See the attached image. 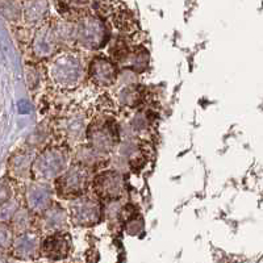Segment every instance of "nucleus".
Instances as JSON below:
<instances>
[{
	"label": "nucleus",
	"mask_w": 263,
	"mask_h": 263,
	"mask_svg": "<svg viewBox=\"0 0 263 263\" xmlns=\"http://www.w3.org/2000/svg\"><path fill=\"white\" fill-rule=\"evenodd\" d=\"M87 61L84 51L78 49L61 50L49 65V77L54 86L63 92L83 86L87 82Z\"/></svg>",
	"instance_id": "f257e3e1"
},
{
	"label": "nucleus",
	"mask_w": 263,
	"mask_h": 263,
	"mask_svg": "<svg viewBox=\"0 0 263 263\" xmlns=\"http://www.w3.org/2000/svg\"><path fill=\"white\" fill-rule=\"evenodd\" d=\"M121 141V123L111 111H102L91 117L86 142L102 156L111 158Z\"/></svg>",
	"instance_id": "f03ea898"
},
{
	"label": "nucleus",
	"mask_w": 263,
	"mask_h": 263,
	"mask_svg": "<svg viewBox=\"0 0 263 263\" xmlns=\"http://www.w3.org/2000/svg\"><path fill=\"white\" fill-rule=\"evenodd\" d=\"M111 40V25L105 17L91 12L75 21V46L78 50L99 53Z\"/></svg>",
	"instance_id": "7ed1b4c3"
},
{
	"label": "nucleus",
	"mask_w": 263,
	"mask_h": 263,
	"mask_svg": "<svg viewBox=\"0 0 263 263\" xmlns=\"http://www.w3.org/2000/svg\"><path fill=\"white\" fill-rule=\"evenodd\" d=\"M72 163L71 147L65 144L50 145L36 156L33 164V177L37 180L53 183Z\"/></svg>",
	"instance_id": "20e7f679"
},
{
	"label": "nucleus",
	"mask_w": 263,
	"mask_h": 263,
	"mask_svg": "<svg viewBox=\"0 0 263 263\" xmlns=\"http://www.w3.org/2000/svg\"><path fill=\"white\" fill-rule=\"evenodd\" d=\"M92 171L88 168H84L79 164L72 162L69 168L58 178L54 180V192L55 197L60 201H70L84 196L91 191V183L93 178Z\"/></svg>",
	"instance_id": "39448f33"
},
{
	"label": "nucleus",
	"mask_w": 263,
	"mask_h": 263,
	"mask_svg": "<svg viewBox=\"0 0 263 263\" xmlns=\"http://www.w3.org/2000/svg\"><path fill=\"white\" fill-rule=\"evenodd\" d=\"M91 116L86 108L69 107L54 124V132L62 138V144L75 147L86 141V133Z\"/></svg>",
	"instance_id": "423d86ee"
},
{
	"label": "nucleus",
	"mask_w": 263,
	"mask_h": 263,
	"mask_svg": "<svg viewBox=\"0 0 263 263\" xmlns=\"http://www.w3.org/2000/svg\"><path fill=\"white\" fill-rule=\"evenodd\" d=\"M67 210L70 222L77 228H93L105 220L104 203L91 192L67 203Z\"/></svg>",
	"instance_id": "0eeeda50"
},
{
	"label": "nucleus",
	"mask_w": 263,
	"mask_h": 263,
	"mask_svg": "<svg viewBox=\"0 0 263 263\" xmlns=\"http://www.w3.org/2000/svg\"><path fill=\"white\" fill-rule=\"evenodd\" d=\"M91 194L103 203L123 199L126 194V175L112 167H105L93 174Z\"/></svg>",
	"instance_id": "6e6552de"
},
{
	"label": "nucleus",
	"mask_w": 263,
	"mask_h": 263,
	"mask_svg": "<svg viewBox=\"0 0 263 263\" xmlns=\"http://www.w3.org/2000/svg\"><path fill=\"white\" fill-rule=\"evenodd\" d=\"M119 71V66L107 54L95 53L87 61V82L100 90L116 87Z\"/></svg>",
	"instance_id": "1a4fd4ad"
},
{
	"label": "nucleus",
	"mask_w": 263,
	"mask_h": 263,
	"mask_svg": "<svg viewBox=\"0 0 263 263\" xmlns=\"http://www.w3.org/2000/svg\"><path fill=\"white\" fill-rule=\"evenodd\" d=\"M72 237L69 230L49 233L41 239V255L51 262H62L71 255Z\"/></svg>",
	"instance_id": "9d476101"
},
{
	"label": "nucleus",
	"mask_w": 263,
	"mask_h": 263,
	"mask_svg": "<svg viewBox=\"0 0 263 263\" xmlns=\"http://www.w3.org/2000/svg\"><path fill=\"white\" fill-rule=\"evenodd\" d=\"M145 141L135 136L121 137L114 154L123 158L129 164L130 171H140L146 166L147 153L145 147Z\"/></svg>",
	"instance_id": "9b49d317"
},
{
	"label": "nucleus",
	"mask_w": 263,
	"mask_h": 263,
	"mask_svg": "<svg viewBox=\"0 0 263 263\" xmlns=\"http://www.w3.org/2000/svg\"><path fill=\"white\" fill-rule=\"evenodd\" d=\"M25 201H27L28 210L34 215H41L42 212H45L55 203L53 183L37 179L32 182L25 191Z\"/></svg>",
	"instance_id": "f8f14e48"
},
{
	"label": "nucleus",
	"mask_w": 263,
	"mask_h": 263,
	"mask_svg": "<svg viewBox=\"0 0 263 263\" xmlns=\"http://www.w3.org/2000/svg\"><path fill=\"white\" fill-rule=\"evenodd\" d=\"M32 53L37 60H53L61 51L60 44L55 37L53 21H46L36 30L32 39Z\"/></svg>",
	"instance_id": "ddd939ff"
},
{
	"label": "nucleus",
	"mask_w": 263,
	"mask_h": 263,
	"mask_svg": "<svg viewBox=\"0 0 263 263\" xmlns=\"http://www.w3.org/2000/svg\"><path fill=\"white\" fill-rule=\"evenodd\" d=\"M154 126V114L150 108L141 107L132 111L130 117L125 123H121V137L135 136V137L146 140Z\"/></svg>",
	"instance_id": "4468645a"
},
{
	"label": "nucleus",
	"mask_w": 263,
	"mask_h": 263,
	"mask_svg": "<svg viewBox=\"0 0 263 263\" xmlns=\"http://www.w3.org/2000/svg\"><path fill=\"white\" fill-rule=\"evenodd\" d=\"M40 216V228L46 234L65 232L71 225L67 205H63L61 201H55L50 208L42 212Z\"/></svg>",
	"instance_id": "2eb2a0df"
},
{
	"label": "nucleus",
	"mask_w": 263,
	"mask_h": 263,
	"mask_svg": "<svg viewBox=\"0 0 263 263\" xmlns=\"http://www.w3.org/2000/svg\"><path fill=\"white\" fill-rule=\"evenodd\" d=\"M71 158L72 162L82 167L88 168L92 173H98L99 170L105 168L109 166V158L102 156L100 153L96 152L95 149L87 145L86 142L78 145L71 149Z\"/></svg>",
	"instance_id": "dca6fc26"
},
{
	"label": "nucleus",
	"mask_w": 263,
	"mask_h": 263,
	"mask_svg": "<svg viewBox=\"0 0 263 263\" xmlns=\"http://www.w3.org/2000/svg\"><path fill=\"white\" fill-rule=\"evenodd\" d=\"M12 253L18 259H36L41 254V238L33 232L18 233V236L13 239Z\"/></svg>",
	"instance_id": "f3484780"
},
{
	"label": "nucleus",
	"mask_w": 263,
	"mask_h": 263,
	"mask_svg": "<svg viewBox=\"0 0 263 263\" xmlns=\"http://www.w3.org/2000/svg\"><path fill=\"white\" fill-rule=\"evenodd\" d=\"M54 8L60 18L77 21L92 12L91 0H53Z\"/></svg>",
	"instance_id": "a211bd4d"
},
{
	"label": "nucleus",
	"mask_w": 263,
	"mask_h": 263,
	"mask_svg": "<svg viewBox=\"0 0 263 263\" xmlns=\"http://www.w3.org/2000/svg\"><path fill=\"white\" fill-rule=\"evenodd\" d=\"M145 100L146 91L141 83L133 86H116V102L121 108L136 111L144 107Z\"/></svg>",
	"instance_id": "6ab92c4d"
},
{
	"label": "nucleus",
	"mask_w": 263,
	"mask_h": 263,
	"mask_svg": "<svg viewBox=\"0 0 263 263\" xmlns=\"http://www.w3.org/2000/svg\"><path fill=\"white\" fill-rule=\"evenodd\" d=\"M49 12V0H25L23 3V20L32 27H41L45 24Z\"/></svg>",
	"instance_id": "aec40b11"
},
{
	"label": "nucleus",
	"mask_w": 263,
	"mask_h": 263,
	"mask_svg": "<svg viewBox=\"0 0 263 263\" xmlns=\"http://www.w3.org/2000/svg\"><path fill=\"white\" fill-rule=\"evenodd\" d=\"M150 63H152V54L149 49L142 44H136L124 67H130L140 75H144L150 69Z\"/></svg>",
	"instance_id": "412c9836"
},
{
	"label": "nucleus",
	"mask_w": 263,
	"mask_h": 263,
	"mask_svg": "<svg viewBox=\"0 0 263 263\" xmlns=\"http://www.w3.org/2000/svg\"><path fill=\"white\" fill-rule=\"evenodd\" d=\"M36 154L30 150H24L12 157L9 161V167L15 177L28 178L33 175V164H34Z\"/></svg>",
	"instance_id": "4be33fe9"
},
{
	"label": "nucleus",
	"mask_w": 263,
	"mask_h": 263,
	"mask_svg": "<svg viewBox=\"0 0 263 263\" xmlns=\"http://www.w3.org/2000/svg\"><path fill=\"white\" fill-rule=\"evenodd\" d=\"M53 130L54 125H51L50 123H41L36 129H34V132H33L32 135L29 136V138H28V144L32 146V149L44 146V145L48 142L49 138H50Z\"/></svg>",
	"instance_id": "5701e85b"
},
{
	"label": "nucleus",
	"mask_w": 263,
	"mask_h": 263,
	"mask_svg": "<svg viewBox=\"0 0 263 263\" xmlns=\"http://www.w3.org/2000/svg\"><path fill=\"white\" fill-rule=\"evenodd\" d=\"M33 215H34V213L30 212L28 208H18V211L15 213L12 220H11V222H12V228H15L18 233L29 232L33 222H34Z\"/></svg>",
	"instance_id": "b1692460"
},
{
	"label": "nucleus",
	"mask_w": 263,
	"mask_h": 263,
	"mask_svg": "<svg viewBox=\"0 0 263 263\" xmlns=\"http://www.w3.org/2000/svg\"><path fill=\"white\" fill-rule=\"evenodd\" d=\"M0 13L9 21L23 18V4L18 0H0Z\"/></svg>",
	"instance_id": "393cba45"
},
{
	"label": "nucleus",
	"mask_w": 263,
	"mask_h": 263,
	"mask_svg": "<svg viewBox=\"0 0 263 263\" xmlns=\"http://www.w3.org/2000/svg\"><path fill=\"white\" fill-rule=\"evenodd\" d=\"M141 77L142 75L136 72L135 70H132L130 67H120L116 86H133V84H140Z\"/></svg>",
	"instance_id": "a878e982"
},
{
	"label": "nucleus",
	"mask_w": 263,
	"mask_h": 263,
	"mask_svg": "<svg viewBox=\"0 0 263 263\" xmlns=\"http://www.w3.org/2000/svg\"><path fill=\"white\" fill-rule=\"evenodd\" d=\"M144 218L141 217L140 213L135 212L125 220V222H124V229L130 236H138L144 230Z\"/></svg>",
	"instance_id": "bb28decb"
},
{
	"label": "nucleus",
	"mask_w": 263,
	"mask_h": 263,
	"mask_svg": "<svg viewBox=\"0 0 263 263\" xmlns=\"http://www.w3.org/2000/svg\"><path fill=\"white\" fill-rule=\"evenodd\" d=\"M18 211V204L13 200H9L7 203L0 205V222L11 221L15 216V213Z\"/></svg>",
	"instance_id": "cd10ccee"
},
{
	"label": "nucleus",
	"mask_w": 263,
	"mask_h": 263,
	"mask_svg": "<svg viewBox=\"0 0 263 263\" xmlns=\"http://www.w3.org/2000/svg\"><path fill=\"white\" fill-rule=\"evenodd\" d=\"M13 239L15 238H13L12 229L2 222L0 224V251L12 248Z\"/></svg>",
	"instance_id": "c85d7f7f"
},
{
	"label": "nucleus",
	"mask_w": 263,
	"mask_h": 263,
	"mask_svg": "<svg viewBox=\"0 0 263 263\" xmlns=\"http://www.w3.org/2000/svg\"><path fill=\"white\" fill-rule=\"evenodd\" d=\"M27 83L30 90H36L41 83V74L36 67H28L27 69Z\"/></svg>",
	"instance_id": "c756f323"
},
{
	"label": "nucleus",
	"mask_w": 263,
	"mask_h": 263,
	"mask_svg": "<svg viewBox=\"0 0 263 263\" xmlns=\"http://www.w3.org/2000/svg\"><path fill=\"white\" fill-rule=\"evenodd\" d=\"M12 189L8 183H0V205L12 200Z\"/></svg>",
	"instance_id": "7c9ffc66"
},
{
	"label": "nucleus",
	"mask_w": 263,
	"mask_h": 263,
	"mask_svg": "<svg viewBox=\"0 0 263 263\" xmlns=\"http://www.w3.org/2000/svg\"><path fill=\"white\" fill-rule=\"evenodd\" d=\"M0 263H7L6 257H4V255L2 254V253H0Z\"/></svg>",
	"instance_id": "2f4dec72"
}]
</instances>
